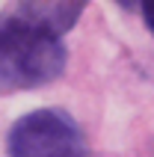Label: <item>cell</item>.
<instances>
[{"mask_svg":"<svg viewBox=\"0 0 154 157\" xmlns=\"http://www.w3.org/2000/svg\"><path fill=\"white\" fill-rule=\"evenodd\" d=\"M142 15H145V24L151 27V33H154V0L151 3H142Z\"/></svg>","mask_w":154,"mask_h":157,"instance_id":"obj_3","label":"cell"},{"mask_svg":"<svg viewBox=\"0 0 154 157\" xmlns=\"http://www.w3.org/2000/svg\"><path fill=\"white\" fill-rule=\"evenodd\" d=\"M83 3H15L0 12V86L33 89L65 68L62 36L77 24Z\"/></svg>","mask_w":154,"mask_h":157,"instance_id":"obj_1","label":"cell"},{"mask_svg":"<svg viewBox=\"0 0 154 157\" xmlns=\"http://www.w3.org/2000/svg\"><path fill=\"white\" fill-rule=\"evenodd\" d=\"M9 157H86L80 124L65 110L42 107L21 116L9 131Z\"/></svg>","mask_w":154,"mask_h":157,"instance_id":"obj_2","label":"cell"}]
</instances>
